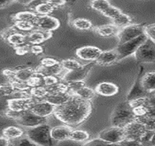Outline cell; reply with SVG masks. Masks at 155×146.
Returning a JSON list of instances; mask_svg holds the SVG:
<instances>
[{
  "label": "cell",
  "instance_id": "cell-1",
  "mask_svg": "<svg viewBox=\"0 0 155 146\" xmlns=\"http://www.w3.org/2000/svg\"><path fill=\"white\" fill-rule=\"evenodd\" d=\"M92 110L90 101L71 95L66 102L55 107L54 115L59 121L70 127H76L89 118Z\"/></svg>",
  "mask_w": 155,
  "mask_h": 146
},
{
  "label": "cell",
  "instance_id": "cell-2",
  "mask_svg": "<svg viewBox=\"0 0 155 146\" xmlns=\"http://www.w3.org/2000/svg\"><path fill=\"white\" fill-rule=\"evenodd\" d=\"M135 120V116L127 100L120 102L113 112L110 117L111 126L124 128L128 124Z\"/></svg>",
  "mask_w": 155,
  "mask_h": 146
},
{
  "label": "cell",
  "instance_id": "cell-3",
  "mask_svg": "<svg viewBox=\"0 0 155 146\" xmlns=\"http://www.w3.org/2000/svg\"><path fill=\"white\" fill-rule=\"evenodd\" d=\"M49 125L44 124L36 127L30 128L26 131L27 137L30 140L41 146H54V140L51 136Z\"/></svg>",
  "mask_w": 155,
  "mask_h": 146
},
{
  "label": "cell",
  "instance_id": "cell-4",
  "mask_svg": "<svg viewBox=\"0 0 155 146\" xmlns=\"http://www.w3.org/2000/svg\"><path fill=\"white\" fill-rule=\"evenodd\" d=\"M147 40V37L144 34H142L130 41L118 45V46L115 48V50L119 56V61L124 59L130 56L134 55L137 49Z\"/></svg>",
  "mask_w": 155,
  "mask_h": 146
},
{
  "label": "cell",
  "instance_id": "cell-5",
  "mask_svg": "<svg viewBox=\"0 0 155 146\" xmlns=\"http://www.w3.org/2000/svg\"><path fill=\"white\" fill-rule=\"evenodd\" d=\"M154 42L147 39L134 54L138 63H154L155 61V45Z\"/></svg>",
  "mask_w": 155,
  "mask_h": 146
},
{
  "label": "cell",
  "instance_id": "cell-6",
  "mask_svg": "<svg viewBox=\"0 0 155 146\" xmlns=\"http://www.w3.org/2000/svg\"><path fill=\"white\" fill-rule=\"evenodd\" d=\"M96 63L95 61H91L89 64L83 65L78 69L73 71L68 72L62 77V82L68 83L70 82L84 81V80L88 77L89 73L94 67Z\"/></svg>",
  "mask_w": 155,
  "mask_h": 146
},
{
  "label": "cell",
  "instance_id": "cell-7",
  "mask_svg": "<svg viewBox=\"0 0 155 146\" xmlns=\"http://www.w3.org/2000/svg\"><path fill=\"white\" fill-rule=\"evenodd\" d=\"M98 138L109 144H117L124 140V133L123 128L111 126L102 130L98 134Z\"/></svg>",
  "mask_w": 155,
  "mask_h": 146
},
{
  "label": "cell",
  "instance_id": "cell-8",
  "mask_svg": "<svg viewBox=\"0 0 155 146\" xmlns=\"http://www.w3.org/2000/svg\"><path fill=\"white\" fill-rule=\"evenodd\" d=\"M142 34H143V26L138 24H130L126 27L121 29L118 33L119 45L130 41Z\"/></svg>",
  "mask_w": 155,
  "mask_h": 146
},
{
  "label": "cell",
  "instance_id": "cell-9",
  "mask_svg": "<svg viewBox=\"0 0 155 146\" xmlns=\"http://www.w3.org/2000/svg\"><path fill=\"white\" fill-rule=\"evenodd\" d=\"M16 121L21 126L30 129L40 125L46 124L47 118L40 117L33 113L30 110H27V111L22 112Z\"/></svg>",
  "mask_w": 155,
  "mask_h": 146
},
{
  "label": "cell",
  "instance_id": "cell-10",
  "mask_svg": "<svg viewBox=\"0 0 155 146\" xmlns=\"http://www.w3.org/2000/svg\"><path fill=\"white\" fill-rule=\"evenodd\" d=\"M123 129H124L125 137L124 140H129V141H136L138 142L140 141L141 137L143 135V134L146 132L147 130H148L146 129L143 125L135 120L125 126L123 128Z\"/></svg>",
  "mask_w": 155,
  "mask_h": 146
},
{
  "label": "cell",
  "instance_id": "cell-11",
  "mask_svg": "<svg viewBox=\"0 0 155 146\" xmlns=\"http://www.w3.org/2000/svg\"><path fill=\"white\" fill-rule=\"evenodd\" d=\"M35 26L38 28L39 30L51 32L59 27L60 22L57 18L51 15H40L37 18Z\"/></svg>",
  "mask_w": 155,
  "mask_h": 146
},
{
  "label": "cell",
  "instance_id": "cell-12",
  "mask_svg": "<svg viewBox=\"0 0 155 146\" xmlns=\"http://www.w3.org/2000/svg\"><path fill=\"white\" fill-rule=\"evenodd\" d=\"M143 67H141L136 80H135L133 86H132L131 89H130L127 95V101L138 99V98L145 97V96H148V93L144 90L141 84V77L143 76Z\"/></svg>",
  "mask_w": 155,
  "mask_h": 146
},
{
  "label": "cell",
  "instance_id": "cell-13",
  "mask_svg": "<svg viewBox=\"0 0 155 146\" xmlns=\"http://www.w3.org/2000/svg\"><path fill=\"white\" fill-rule=\"evenodd\" d=\"M35 102L32 97L29 99H20V98H12L8 100V109L13 111L22 112L29 110Z\"/></svg>",
  "mask_w": 155,
  "mask_h": 146
},
{
  "label": "cell",
  "instance_id": "cell-14",
  "mask_svg": "<svg viewBox=\"0 0 155 146\" xmlns=\"http://www.w3.org/2000/svg\"><path fill=\"white\" fill-rule=\"evenodd\" d=\"M103 50L96 46H84L78 48L75 51V54L79 59L84 61H95L99 57Z\"/></svg>",
  "mask_w": 155,
  "mask_h": 146
},
{
  "label": "cell",
  "instance_id": "cell-15",
  "mask_svg": "<svg viewBox=\"0 0 155 146\" xmlns=\"http://www.w3.org/2000/svg\"><path fill=\"white\" fill-rule=\"evenodd\" d=\"M54 109H55V106L48 102L45 100H43L41 102H35L29 110L40 117L47 118L54 114Z\"/></svg>",
  "mask_w": 155,
  "mask_h": 146
},
{
  "label": "cell",
  "instance_id": "cell-16",
  "mask_svg": "<svg viewBox=\"0 0 155 146\" xmlns=\"http://www.w3.org/2000/svg\"><path fill=\"white\" fill-rule=\"evenodd\" d=\"M72 130L73 128L64 124L56 126L51 129V136L54 141H64L70 140Z\"/></svg>",
  "mask_w": 155,
  "mask_h": 146
},
{
  "label": "cell",
  "instance_id": "cell-17",
  "mask_svg": "<svg viewBox=\"0 0 155 146\" xmlns=\"http://www.w3.org/2000/svg\"><path fill=\"white\" fill-rule=\"evenodd\" d=\"M95 93L103 96H112L119 92V86L110 82H102L97 85Z\"/></svg>",
  "mask_w": 155,
  "mask_h": 146
},
{
  "label": "cell",
  "instance_id": "cell-18",
  "mask_svg": "<svg viewBox=\"0 0 155 146\" xmlns=\"http://www.w3.org/2000/svg\"><path fill=\"white\" fill-rule=\"evenodd\" d=\"M52 37V32L41 30H36L31 31L29 34L26 35V41L32 45H40V43L49 40Z\"/></svg>",
  "mask_w": 155,
  "mask_h": 146
},
{
  "label": "cell",
  "instance_id": "cell-19",
  "mask_svg": "<svg viewBox=\"0 0 155 146\" xmlns=\"http://www.w3.org/2000/svg\"><path fill=\"white\" fill-rule=\"evenodd\" d=\"M117 61H119V56H118L115 49H114V50L102 51L99 57L95 61V63L104 66V65L114 64V62Z\"/></svg>",
  "mask_w": 155,
  "mask_h": 146
},
{
  "label": "cell",
  "instance_id": "cell-20",
  "mask_svg": "<svg viewBox=\"0 0 155 146\" xmlns=\"http://www.w3.org/2000/svg\"><path fill=\"white\" fill-rule=\"evenodd\" d=\"M71 94L68 92L66 93H58V94H48L44 98L43 100H45L48 102L51 103L54 106H59L64 104L70 99Z\"/></svg>",
  "mask_w": 155,
  "mask_h": 146
},
{
  "label": "cell",
  "instance_id": "cell-21",
  "mask_svg": "<svg viewBox=\"0 0 155 146\" xmlns=\"http://www.w3.org/2000/svg\"><path fill=\"white\" fill-rule=\"evenodd\" d=\"M119 30L120 29L119 28H117L112 24L97 26L94 29L95 33H97L101 37H105L117 36Z\"/></svg>",
  "mask_w": 155,
  "mask_h": 146
},
{
  "label": "cell",
  "instance_id": "cell-22",
  "mask_svg": "<svg viewBox=\"0 0 155 146\" xmlns=\"http://www.w3.org/2000/svg\"><path fill=\"white\" fill-rule=\"evenodd\" d=\"M141 84L148 94H151L155 89V73L148 72L144 73L141 77Z\"/></svg>",
  "mask_w": 155,
  "mask_h": 146
},
{
  "label": "cell",
  "instance_id": "cell-23",
  "mask_svg": "<svg viewBox=\"0 0 155 146\" xmlns=\"http://www.w3.org/2000/svg\"><path fill=\"white\" fill-rule=\"evenodd\" d=\"M63 71V68L61 67L60 63L52 67H44L43 66H39L37 69H35V73L40 74L43 76H56L59 75Z\"/></svg>",
  "mask_w": 155,
  "mask_h": 146
},
{
  "label": "cell",
  "instance_id": "cell-24",
  "mask_svg": "<svg viewBox=\"0 0 155 146\" xmlns=\"http://www.w3.org/2000/svg\"><path fill=\"white\" fill-rule=\"evenodd\" d=\"M35 73H36L35 70L32 68H24V69L15 70L13 80L26 83Z\"/></svg>",
  "mask_w": 155,
  "mask_h": 146
},
{
  "label": "cell",
  "instance_id": "cell-25",
  "mask_svg": "<svg viewBox=\"0 0 155 146\" xmlns=\"http://www.w3.org/2000/svg\"><path fill=\"white\" fill-rule=\"evenodd\" d=\"M2 135L8 140H14L21 138L24 135V131L17 126H10L3 129Z\"/></svg>",
  "mask_w": 155,
  "mask_h": 146
},
{
  "label": "cell",
  "instance_id": "cell-26",
  "mask_svg": "<svg viewBox=\"0 0 155 146\" xmlns=\"http://www.w3.org/2000/svg\"><path fill=\"white\" fill-rule=\"evenodd\" d=\"M131 22L132 19L130 16L123 13L119 14L117 17H116L115 18L112 20V24L119 28V29H120V28L122 29V28L126 27V26L131 24Z\"/></svg>",
  "mask_w": 155,
  "mask_h": 146
},
{
  "label": "cell",
  "instance_id": "cell-27",
  "mask_svg": "<svg viewBox=\"0 0 155 146\" xmlns=\"http://www.w3.org/2000/svg\"><path fill=\"white\" fill-rule=\"evenodd\" d=\"M74 95H76V96L81 98L83 99H85L87 100V101L91 102V100L93 99V98H94L95 95H96V93H95L94 89L85 86H84V87L81 88L80 89H78V90L74 94Z\"/></svg>",
  "mask_w": 155,
  "mask_h": 146
},
{
  "label": "cell",
  "instance_id": "cell-28",
  "mask_svg": "<svg viewBox=\"0 0 155 146\" xmlns=\"http://www.w3.org/2000/svg\"><path fill=\"white\" fill-rule=\"evenodd\" d=\"M38 15L36 13L29 11L19 12L15 15L16 21H26L31 23L35 25V23L38 18Z\"/></svg>",
  "mask_w": 155,
  "mask_h": 146
},
{
  "label": "cell",
  "instance_id": "cell-29",
  "mask_svg": "<svg viewBox=\"0 0 155 146\" xmlns=\"http://www.w3.org/2000/svg\"><path fill=\"white\" fill-rule=\"evenodd\" d=\"M89 139V134L81 129H73L70 133V140L74 142H85Z\"/></svg>",
  "mask_w": 155,
  "mask_h": 146
},
{
  "label": "cell",
  "instance_id": "cell-30",
  "mask_svg": "<svg viewBox=\"0 0 155 146\" xmlns=\"http://www.w3.org/2000/svg\"><path fill=\"white\" fill-rule=\"evenodd\" d=\"M7 41L14 46H21L25 44L26 42V35L21 34V33H14L8 37Z\"/></svg>",
  "mask_w": 155,
  "mask_h": 146
},
{
  "label": "cell",
  "instance_id": "cell-31",
  "mask_svg": "<svg viewBox=\"0 0 155 146\" xmlns=\"http://www.w3.org/2000/svg\"><path fill=\"white\" fill-rule=\"evenodd\" d=\"M73 25L75 29L83 31L89 30L92 28V24L90 21L86 18H82L75 19L73 22Z\"/></svg>",
  "mask_w": 155,
  "mask_h": 146
},
{
  "label": "cell",
  "instance_id": "cell-32",
  "mask_svg": "<svg viewBox=\"0 0 155 146\" xmlns=\"http://www.w3.org/2000/svg\"><path fill=\"white\" fill-rule=\"evenodd\" d=\"M60 64L63 70H68V72L73 71V70L78 69L81 67L80 62L75 60V59H68L62 60L60 62Z\"/></svg>",
  "mask_w": 155,
  "mask_h": 146
},
{
  "label": "cell",
  "instance_id": "cell-33",
  "mask_svg": "<svg viewBox=\"0 0 155 146\" xmlns=\"http://www.w3.org/2000/svg\"><path fill=\"white\" fill-rule=\"evenodd\" d=\"M48 94H58V93L68 92V89L67 83L64 82H59L51 86L46 87Z\"/></svg>",
  "mask_w": 155,
  "mask_h": 146
},
{
  "label": "cell",
  "instance_id": "cell-34",
  "mask_svg": "<svg viewBox=\"0 0 155 146\" xmlns=\"http://www.w3.org/2000/svg\"><path fill=\"white\" fill-rule=\"evenodd\" d=\"M54 8L51 5H49L47 2L40 3L35 8V11L40 15H49L54 11Z\"/></svg>",
  "mask_w": 155,
  "mask_h": 146
},
{
  "label": "cell",
  "instance_id": "cell-35",
  "mask_svg": "<svg viewBox=\"0 0 155 146\" xmlns=\"http://www.w3.org/2000/svg\"><path fill=\"white\" fill-rule=\"evenodd\" d=\"M29 94L32 97L38 99H44L48 94L46 87L45 86H38V87L31 88L29 91Z\"/></svg>",
  "mask_w": 155,
  "mask_h": 146
},
{
  "label": "cell",
  "instance_id": "cell-36",
  "mask_svg": "<svg viewBox=\"0 0 155 146\" xmlns=\"http://www.w3.org/2000/svg\"><path fill=\"white\" fill-rule=\"evenodd\" d=\"M28 86L30 89L35 87H38V86H43V76L38 73H35L32 77L26 82Z\"/></svg>",
  "mask_w": 155,
  "mask_h": 146
},
{
  "label": "cell",
  "instance_id": "cell-37",
  "mask_svg": "<svg viewBox=\"0 0 155 146\" xmlns=\"http://www.w3.org/2000/svg\"><path fill=\"white\" fill-rule=\"evenodd\" d=\"M143 34L147 39L155 43V24H150L143 26Z\"/></svg>",
  "mask_w": 155,
  "mask_h": 146
},
{
  "label": "cell",
  "instance_id": "cell-38",
  "mask_svg": "<svg viewBox=\"0 0 155 146\" xmlns=\"http://www.w3.org/2000/svg\"><path fill=\"white\" fill-rule=\"evenodd\" d=\"M14 91H15V89H13V86L10 83L0 85V96H10L13 94Z\"/></svg>",
  "mask_w": 155,
  "mask_h": 146
},
{
  "label": "cell",
  "instance_id": "cell-39",
  "mask_svg": "<svg viewBox=\"0 0 155 146\" xmlns=\"http://www.w3.org/2000/svg\"><path fill=\"white\" fill-rule=\"evenodd\" d=\"M68 89V93L70 94L73 95L76 91L80 89L81 88L85 86V83L84 81H79V82H70L67 83Z\"/></svg>",
  "mask_w": 155,
  "mask_h": 146
},
{
  "label": "cell",
  "instance_id": "cell-40",
  "mask_svg": "<svg viewBox=\"0 0 155 146\" xmlns=\"http://www.w3.org/2000/svg\"><path fill=\"white\" fill-rule=\"evenodd\" d=\"M82 146H119V144H109L99 138H96L86 142Z\"/></svg>",
  "mask_w": 155,
  "mask_h": 146
},
{
  "label": "cell",
  "instance_id": "cell-41",
  "mask_svg": "<svg viewBox=\"0 0 155 146\" xmlns=\"http://www.w3.org/2000/svg\"><path fill=\"white\" fill-rule=\"evenodd\" d=\"M15 29L21 31H31L35 28V25L31 23L26 21H15Z\"/></svg>",
  "mask_w": 155,
  "mask_h": 146
},
{
  "label": "cell",
  "instance_id": "cell-42",
  "mask_svg": "<svg viewBox=\"0 0 155 146\" xmlns=\"http://www.w3.org/2000/svg\"><path fill=\"white\" fill-rule=\"evenodd\" d=\"M10 83L12 84L15 91H26L30 89L26 83L21 82L16 80H12L10 81Z\"/></svg>",
  "mask_w": 155,
  "mask_h": 146
},
{
  "label": "cell",
  "instance_id": "cell-43",
  "mask_svg": "<svg viewBox=\"0 0 155 146\" xmlns=\"http://www.w3.org/2000/svg\"><path fill=\"white\" fill-rule=\"evenodd\" d=\"M59 63L60 62L52 58H44L40 61V64H41L40 65L44 67H52L59 64Z\"/></svg>",
  "mask_w": 155,
  "mask_h": 146
},
{
  "label": "cell",
  "instance_id": "cell-44",
  "mask_svg": "<svg viewBox=\"0 0 155 146\" xmlns=\"http://www.w3.org/2000/svg\"><path fill=\"white\" fill-rule=\"evenodd\" d=\"M59 82V79L56 76H43V86L45 87H49Z\"/></svg>",
  "mask_w": 155,
  "mask_h": 146
},
{
  "label": "cell",
  "instance_id": "cell-45",
  "mask_svg": "<svg viewBox=\"0 0 155 146\" xmlns=\"http://www.w3.org/2000/svg\"><path fill=\"white\" fill-rule=\"evenodd\" d=\"M16 29L14 27H9L7 28V29H5L4 30H2L0 33L1 34V37L4 40H7L10 36H11L12 34H14V33H16Z\"/></svg>",
  "mask_w": 155,
  "mask_h": 146
},
{
  "label": "cell",
  "instance_id": "cell-46",
  "mask_svg": "<svg viewBox=\"0 0 155 146\" xmlns=\"http://www.w3.org/2000/svg\"><path fill=\"white\" fill-rule=\"evenodd\" d=\"M30 51V47L27 45H21L15 47V52L18 55H24Z\"/></svg>",
  "mask_w": 155,
  "mask_h": 146
},
{
  "label": "cell",
  "instance_id": "cell-47",
  "mask_svg": "<svg viewBox=\"0 0 155 146\" xmlns=\"http://www.w3.org/2000/svg\"><path fill=\"white\" fill-rule=\"evenodd\" d=\"M49 5H51L54 8H59V7L64 6L66 4V2L62 0H51V1H46Z\"/></svg>",
  "mask_w": 155,
  "mask_h": 146
},
{
  "label": "cell",
  "instance_id": "cell-48",
  "mask_svg": "<svg viewBox=\"0 0 155 146\" xmlns=\"http://www.w3.org/2000/svg\"><path fill=\"white\" fill-rule=\"evenodd\" d=\"M30 52L36 54V55H38V54H41L43 52V47L39 45H31L30 46Z\"/></svg>",
  "mask_w": 155,
  "mask_h": 146
},
{
  "label": "cell",
  "instance_id": "cell-49",
  "mask_svg": "<svg viewBox=\"0 0 155 146\" xmlns=\"http://www.w3.org/2000/svg\"><path fill=\"white\" fill-rule=\"evenodd\" d=\"M14 73H15V70H5L3 71V74L5 75V76L10 77L11 80H13L14 77Z\"/></svg>",
  "mask_w": 155,
  "mask_h": 146
},
{
  "label": "cell",
  "instance_id": "cell-50",
  "mask_svg": "<svg viewBox=\"0 0 155 146\" xmlns=\"http://www.w3.org/2000/svg\"><path fill=\"white\" fill-rule=\"evenodd\" d=\"M10 141L5 137H0V146H9Z\"/></svg>",
  "mask_w": 155,
  "mask_h": 146
},
{
  "label": "cell",
  "instance_id": "cell-51",
  "mask_svg": "<svg viewBox=\"0 0 155 146\" xmlns=\"http://www.w3.org/2000/svg\"><path fill=\"white\" fill-rule=\"evenodd\" d=\"M13 2L12 1H1L0 0V9L4 8L5 7H8Z\"/></svg>",
  "mask_w": 155,
  "mask_h": 146
},
{
  "label": "cell",
  "instance_id": "cell-52",
  "mask_svg": "<svg viewBox=\"0 0 155 146\" xmlns=\"http://www.w3.org/2000/svg\"><path fill=\"white\" fill-rule=\"evenodd\" d=\"M18 2L21 3V4H23V5H28L29 4V3H31V1H18Z\"/></svg>",
  "mask_w": 155,
  "mask_h": 146
}]
</instances>
